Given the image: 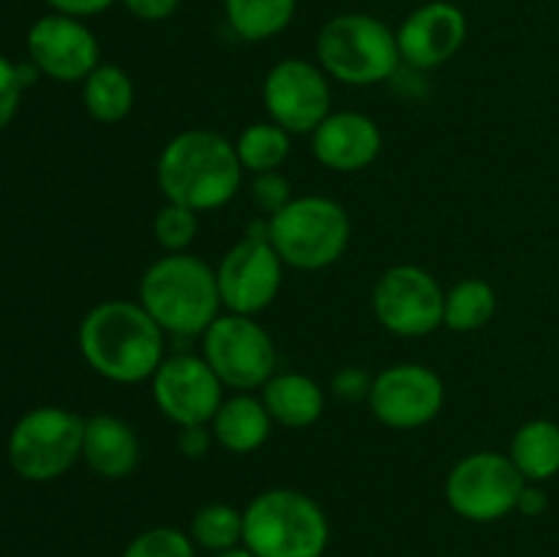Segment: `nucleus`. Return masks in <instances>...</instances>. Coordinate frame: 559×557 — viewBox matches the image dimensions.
<instances>
[{"label":"nucleus","instance_id":"b1692460","mask_svg":"<svg viewBox=\"0 0 559 557\" xmlns=\"http://www.w3.org/2000/svg\"><path fill=\"white\" fill-rule=\"evenodd\" d=\"M497 315V293L486 278H462L445 293V328L473 333L489 325Z\"/></svg>","mask_w":559,"mask_h":557},{"label":"nucleus","instance_id":"7ed1b4c3","mask_svg":"<svg viewBox=\"0 0 559 557\" xmlns=\"http://www.w3.org/2000/svg\"><path fill=\"white\" fill-rule=\"evenodd\" d=\"M140 304L164 333L202 336L224 309L216 268L189 251L158 257L140 278Z\"/></svg>","mask_w":559,"mask_h":557},{"label":"nucleus","instance_id":"a878e982","mask_svg":"<svg viewBox=\"0 0 559 557\" xmlns=\"http://www.w3.org/2000/svg\"><path fill=\"white\" fill-rule=\"evenodd\" d=\"M191 541L216 555L235 549L243 541V511L227 502H207L191 519Z\"/></svg>","mask_w":559,"mask_h":557},{"label":"nucleus","instance_id":"2f4dec72","mask_svg":"<svg viewBox=\"0 0 559 557\" xmlns=\"http://www.w3.org/2000/svg\"><path fill=\"white\" fill-rule=\"evenodd\" d=\"M213 442H216V437H213L211 424H197L178 429V448L186 459H202L211 451Z\"/></svg>","mask_w":559,"mask_h":557},{"label":"nucleus","instance_id":"72a5a7b5","mask_svg":"<svg viewBox=\"0 0 559 557\" xmlns=\"http://www.w3.org/2000/svg\"><path fill=\"white\" fill-rule=\"evenodd\" d=\"M55 14L76 16V20H87V16H98L104 11L112 9L118 0H44Z\"/></svg>","mask_w":559,"mask_h":557},{"label":"nucleus","instance_id":"4468645a","mask_svg":"<svg viewBox=\"0 0 559 557\" xmlns=\"http://www.w3.org/2000/svg\"><path fill=\"white\" fill-rule=\"evenodd\" d=\"M151 393L158 413L178 429L211 424L224 402V386L202 355L180 353L164 358L151 377Z\"/></svg>","mask_w":559,"mask_h":557},{"label":"nucleus","instance_id":"2eb2a0df","mask_svg":"<svg viewBox=\"0 0 559 557\" xmlns=\"http://www.w3.org/2000/svg\"><path fill=\"white\" fill-rule=\"evenodd\" d=\"M27 55L31 63L55 82H85V76L102 63V47L85 20L55 11L31 25Z\"/></svg>","mask_w":559,"mask_h":557},{"label":"nucleus","instance_id":"f8f14e48","mask_svg":"<svg viewBox=\"0 0 559 557\" xmlns=\"http://www.w3.org/2000/svg\"><path fill=\"white\" fill-rule=\"evenodd\" d=\"M331 76L320 63L284 58L267 69L262 82V104L267 118L289 134H311L331 109Z\"/></svg>","mask_w":559,"mask_h":557},{"label":"nucleus","instance_id":"dca6fc26","mask_svg":"<svg viewBox=\"0 0 559 557\" xmlns=\"http://www.w3.org/2000/svg\"><path fill=\"white\" fill-rule=\"evenodd\" d=\"M467 42V16L451 0H429L409 11L396 27L402 63L415 71H435L459 55Z\"/></svg>","mask_w":559,"mask_h":557},{"label":"nucleus","instance_id":"ddd939ff","mask_svg":"<svg viewBox=\"0 0 559 557\" xmlns=\"http://www.w3.org/2000/svg\"><path fill=\"white\" fill-rule=\"evenodd\" d=\"M445 404V382L424 364H396L374 375L369 410L382 426L413 431L431 424Z\"/></svg>","mask_w":559,"mask_h":557},{"label":"nucleus","instance_id":"473e14b6","mask_svg":"<svg viewBox=\"0 0 559 557\" xmlns=\"http://www.w3.org/2000/svg\"><path fill=\"white\" fill-rule=\"evenodd\" d=\"M131 16L142 22H164L180 9V0H118Z\"/></svg>","mask_w":559,"mask_h":557},{"label":"nucleus","instance_id":"f257e3e1","mask_svg":"<svg viewBox=\"0 0 559 557\" xmlns=\"http://www.w3.org/2000/svg\"><path fill=\"white\" fill-rule=\"evenodd\" d=\"M164 336L140 300H104L80 322V353L98 377L134 386L156 375L164 360Z\"/></svg>","mask_w":559,"mask_h":557},{"label":"nucleus","instance_id":"cd10ccee","mask_svg":"<svg viewBox=\"0 0 559 557\" xmlns=\"http://www.w3.org/2000/svg\"><path fill=\"white\" fill-rule=\"evenodd\" d=\"M123 557H194V541L175 528H153L136 535Z\"/></svg>","mask_w":559,"mask_h":557},{"label":"nucleus","instance_id":"c85d7f7f","mask_svg":"<svg viewBox=\"0 0 559 557\" xmlns=\"http://www.w3.org/2000/svg\"><path fill=\"white\" fill-rule=\"evenodd\" d=\"M251 202L265 213L267 218L293 202V186L282 173H260L251 180Z\"/></svg>","mask_w":559,"mask_h":557},{"label":"nucleus","instance_id":"7c9ffc66","mask_svg":"<svg viewBox=\"0 0 559 557\" xmlns=\"http://www.w3.org/2000/svg\"><path fill=\"white\" fill-rule=\"evenodd\" d=\"M371 382H374V377L366 369H360V366H344V369H338L333 375L331 393L336 399H342V402H369Z\"/></svg>","mask_w":559,"mask_h":557},{"label":"nucleus","instance_id":"f704fd0d","mask_svg":"<svg viewBox=\"0 0 559 557\" xmlns=\"http://www.w3.org/2000/svg\"><path fill=\"white\" fill-rule=\"evenodd\" d=\"M516 511H522L524 517H538V513L546 511V491L540 489V484H530L522 489V497H519Z\"/></svg>","mask_w":559,"mask_h":557},{"label":"nucleus","instance_id":"9b49d317","mask_svg":"<svg viewBox=\"0 0 559 557\" xmlns=\"http://www.w3.org/2000/svg\"><path fill=\"white\" fill-rule=\"evenodd\" d=\"M374 317L388 333L420 339L445 328V289L420 265H393L377 278Z\"/></svg>","mask_w":559,"mask_h":557},{"label":"nucleus","instance_id":"aec40b11","mask_svg":"<svg viewBox=\"0 0 559 557\" xmlns=\"http://www.w3.org/2000/svg\"><path fill=\"white\" fill-rule=\"evenodd\" d=\"M211 431L218 446L229 453H254L267 442L273 431V418L260 396L235 393L224 399L211 420Z\"/></svg>","mask_w":559,"mask_h":557},{"label":"nucleus","instance_id":"9d476101","mask_svg":"<svg viewBox=\"0 0 559 557\" xmlns=\"http://www.w3.org/2000/svg\"><path fill=\"white\" fill-rule=\"evenodd\" d=\"M216 282L222 306L229 315L254 317L278 298L284 262L267 240V222L251 224L246 238L222 257Z\"/></svg>","mask_w":559,"mask_h":557},{"label":"nucleus","instance_id":"c756f323","mask_svg":"<svg viewBox=\"0 0 559 557\" xmlns=\"http://www.w3.org/2000/svg\"><path fill=\"white\" fill-rule=\"evenodd\" d=\"M25 85L20 80V63H11L5 55H0V131L14 120L20 109V98Z\"/></svg>","mask_w":559,"mask_h":557},{"label":"nucleus","instance_id":"5701e85b","mask_svg":"<svg viewBox=\"0 0 559 557\" xmlns=\"http://www.w3.org/2000/svg\"><path fill=\"white\" fill-rule=\"evenodd\" d=\"M295 11L298 0H224L229 31L249 44L267 42L287 31Z\"/></svg>","mask_w":559,"mask_h":557},{"label":"nucleus","instance_id":"4be33fe9","mask_svg":"<svg viewBox=\"0 0 559 557\" xmlns=\"http://www.w3.org/2000/svg\"><path fill=\"white\" fill-rule=\"evenodd\" d=\"M87 115L104 126L120 123L134 109V82L118 63H98L82 82Z\"/></svg>","mask_w":559,"mask_h":557},{"label":"nucleus","instance_id":"f03ea898","mask_svg":"<svg viewBox=\"0 0 559 557\" xmlns=\"http://www.w3.org/2000/svg\"><path fill=\"white\" fill-rule=\"evenodd\" d=\"M243 173L235 142L211 129L180 131L162 147L156 162V183L164 200L194 213L218 211L233 202Z\"/></svg>","mask_w":559,"mask_h":557},{"label":"nucleus","instance_id":"f3484780","mask_svg":"<svg viewBox=\"0 0 559 557\" xmlns=\"http://www.w3.org/2000/svg\"><path fill=\"white\" fill-rule=\"evenodd\" d=\"M311 153L333 173H360L380 158L382 131L377 120L364 112H331L311 131Z\"/></svg>","mask_w":559,"mask_h":557},{"label":"nucleus","instance_id":"6e6552de","mask_svg":"<svg viewBox=\"0 0 559 557\" xmlns=\"http://www.w3.org/2000/svg\"><path fill=\"white\" fill-rule=\"evenodd\" d=\"M202 358L224 388L238 393L260 391L276 375V344L271 333L246 315H218L202 333Z\"/></svg>","mask_w":559,"mask_h":557},{"label":"nucleus","instance_id":"423d86ee","mask_svg":"<svg viewBox=\"0 0 559 557\" xmlns=\"http://www.w3.org/2000/svg\"><path fill=\"white\" fill-rule=\"evenodd\" d=\"M353 235L349 213L322 194L293 197L267 218V240L295 271H322L344 257Z\"/></svg>","mask_w":559,"mask_h":557},{"label":"nucleus","instance_id":"412c9836","mask_svg":"<svg viewBox=\"0 0 559 557\" xmlns=\"http://www.w3.org/2000/svg\"><path fill=\"white\" fill-rule=\"evenodd\" d=\"M508 457L530 484H544L559 473V424L533 418L519 426L511 437Z\"/></svg>","mask_w":559,"mask_h":557},{"label":"nucleus","instance_id":"a211bd4d","mask_svg":"<svg viewBox=\"0 0 559 557\" xmlns=\"http://www.w3.org/2000/svg\"><path fill=\"white\" fill-rule=\"evenodd\" d=\"M82 459L98 478L123 481L140 467L142 442L129 420L98 413L85 418Z\"/></svg>","mask_w":559,"mask_h":557},{"label":"nucleus","instance_id":"1a4fd4ad","mask_svg":"<svg viewBox=\"0 0 559 557\" xmlns=\"http://www.w3.org/2000/svg\"><path fill=\"white\" fill-rule=\"evenodd\" d=\"M524 475L508 453L475 451L459 459L445 481V500L469 522H497L516 511Z\"/></svg>","mask_w":559,"mask_h":557},{"label":"nucleus","instance_id":"bb28decb","mask_svg":"<svg viewBox=\"0 0 559 557\" xmlns=\"http://www.w3.org/2000/svg\"><path fill=\"white\" fill-rule=\"evenodd\" d=\"M197 233H200V213H194L191 208L164 202L156 216H153V238L167 254L189 251Z\"/></svg>","mask_w":559,"mask_h":557},{"label":"nucleus","instance_id":"0eeeda50","mask_svg":"<svg viewBox=\"0 0 559 557\" xmlns=\"http://www.w3.org/2000/svg\"><path fill=\"white\" fill-rule=\"evenodd\" d=\"M85 418L66 407H36L9 435V464L20 478L47 484L82 459Z\"/></svg>","mask_w":559,"mask_h":557},{"label":"nucleus","instance_id":"39448f33","mask_svg":"<svg viewBox=\"0 0 559 557\" xmlns=\"http://www.w3.org/2000/svg\"><path fill=\"white\" fill-rule=\"evenodd\" d=\"M331 528L314 497L267 489L243 511V544L257 557H322Z\"/></svg>","mask_w":559,"mask_h":557},{"label":"nucleus","instance_id":"c9c22d12","mask_svg":"<svg viewBox=\"0 0 559 557\" xmlns=\"http://www.w3.org/2000/svg\"><path fill=\"white\" fill-rule=\"evenodd\" d=\"M216 557H257V555H254V552H249V549H246V546H243V549H240V546H235V549L218 552Z\"/></svg>","mask_w":559,"mask_h":557},{"label":"nucleus","instance_id":"20e7f679","mask_svg":"<svg viewBox=\"0 0 559 557\" xmlns=\"http://www.w3.org/2000/svg\"><path fill=\"white\" fill-rule=\"evenodd\" d=\"M317 63L331 80L344 85H380L402 66L396 31L364 11L333 16L317 33Z\"/></svg>","mask_w":559,"mask_h":557},{"label":"nucleus","instance_id":"393cba45","mask_svg":"<svg viewBox=\"0 0 559 557\" xmlns=\"http://www.w3.org/2000/svg\"><path fill=\"white\" fill-rule=\"evenodd\" d=\"M235 151H238L240 167L246 173H276L293 151V134L273 120H260V123H249L240 131Z\"/></svg>","mask_w":559,"mask_h":557},{"label":"nucleus","instance_id":"6ab92c4d","mask_svg":"<svg viewBox=\"0 0 559 557\" xmlns=\"http://www.w3.org/2000/svg\"><path fill=\"white\" fill-rule=\"evenodd\" d=\"M262 404L271 413L273 424L284 429H309L325 413V391L320 382L300 371H276L260 388Z\"/></svg>","mask_w":559,"mask_h":557}]
</instances>
